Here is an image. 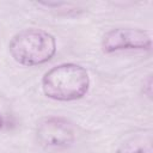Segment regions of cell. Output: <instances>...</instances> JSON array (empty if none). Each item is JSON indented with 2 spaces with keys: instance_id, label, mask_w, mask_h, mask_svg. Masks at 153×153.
<instances>
[{
  "instance_id": "obj_1",
  "label": "cell",
  "mask_w": 153,
  "mask_h": 153,
  "mask_svg": "<svg viewBox=\"0 0 153 153\" xmlns=\"http://www.w3.org/2000/svg\"><path fill=\"white\" fill-rule=\"evenodd\" d=\"M90 75L85 67L66 62L48 69L41 80L45 97L59 102L78 100L90 90Z\"/></svg>"
},
{
  "instance_id": "obj_2",
  "label": "cell",
  "mask_w": 153,
  "mask_h": 153,
  "mask_svg": "<svg viewBox=\"0 0 153 153\" xmlns=\"http://www.w3.org/2000/svg\"><path fill=\"white\" fill-rule=\"evenodd\" d=\"M56 50V38L42 29H24L17 32L8 43L12 59L26 67L47 63L55 56Z\"/></svg>"
},
{
  "instance_id": "obj_3",
  "label": "cell",
  "mask_w": 153,
  "mask_h": 153,
  "mask_svg": "<svg viewBox=\"0 0 153 153\" xmlns=\"http://www.w3.org/2000/svg\"><path fill=\"white\" fill-rule=\"evenodd\" d=\"M100 45L105 54L122 50H151L152 35L143 29L116 27L103 36Z\"/></svg>"
},
{
  "instance_id": "obj_4",
  "label": "cell",
  "mask_w": 153,
  "mask_h": 153,
  "mask_svg": "<svg viewBox=\"0 0 153 153\" xmlns=\"http://www.w3.org/2000/svg\"><path fill=\"white\" fill-rule=\"evenodd\" d=\"M36 137L44 147L61 148L73 143L75 131L69 121L50 116L42 118L36 126Z\"/></svg>"
},
{
  "instance_id": "obj_5",
  "label": "cell",
  "mask_w": 153,
  "mask_h": 153,
  "mask_svg": "<svg viewBox=\"0 0 153 153\" xmlns=\"http://www.w3.org/2000/svg\"><path fill=\"white\" fill-rule=\"evenodd\" d=\"M116 153H153L151 136H134L124 141Z\"/></svg>"
},
{
  "instance_id": "obj_6",
  "label": "cell",
  "mask_w": 153,
  "mask_h": 153,
  "mask_svg": "<svg viewBox=\"0 0 153 153\" xmlns=\"http://www.w3.org/2000/svg\"><path fill=\"white\" fill-rule=\"evenodd\" d=\"M2 126H4V118H2V116H1V114H0V129L2 128Z\"/></svg>"
}]
</instances>
